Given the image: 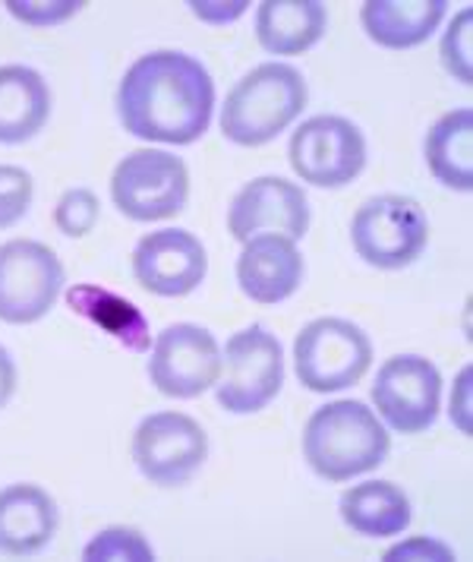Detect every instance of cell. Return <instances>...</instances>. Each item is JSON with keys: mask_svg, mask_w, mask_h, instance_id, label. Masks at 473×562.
<instances>
[{"mask_svg": "<svg viewBox=\"0 0 473 562\" xmlns=\"http://www.w3.org/2000/svg\"><path fill=\"white\" fill-rule=\"evenodd\" d=\"M215 82L196 57L183 52L143 54L121 79L117 114L126 133L187 146L212 124Z\"/></svg>", "mask_w": 473, "mask_h": 562, "instance_id": "cell-1", "label": "cell"}, {"mask_svg": "<svg viewBox=\"0 0 473 562\" xmlns=\"http://www.w3.org/2000/svg\"><path fill=\"white\" fill-rule=\"evenodd\" d=\"M388 449L392 439L373 408L353 398L323 405L303 430V459L328 484L373 471L388 459Z\"/></svg>", "mask_w": 473, "mask_h": 562, "instance_id": "cell-2", "label": "cell"}, {"mask_svg": "<svg viewBox=\"0 0 473 562\" xmlns=\"http://www.w3.org/2000/svg\"><path fill=\"white\" fill-rule=\"evenodd\" d=\"M309 89L300 70L288 64H259L240 79L222 108V133L237 146L272 143L306 108Z\"/></svg>", "mask_w": 473, "mask_h": 562, "instance_id": "cell-3", "label": "cell"}, {"mask_svg": "<svg viewBox=\"0 0 473 562\" xmlns=\"http://www.w3.org/2000/svg\"><path fill=\"white\" fill-rule=\"evenodd\" d=\"M373 363V341L357 323L323 316L294 338V370L309 392H338L360 383Z\"/></svg>", "mask_w": 473, "mask_h": 562, "instance_id": "cell-4", "label": "cell"}, {"mask_svg": "<svg viewBox=\"0 0 473 562\" xmlns=\"http://www.w3.org/2000/svg\"><path fill=\"white\" fill-rule=\"evenodd\" d=\"M350 240L357 256L373 269H404L424 256L429 240L424 205L398 193L373 196L357 209Z\"/></svg>", "mask_w": 473, "mask_h": 562, "instance_id": "cell-5", "label": "cell"}, {"mask_svg": "<svg viewBox=\"0 0 473 562\" xmlns=\"http://www.w3.org/2000/svg\"><path fill=\"white\" fill-rule=\"evenodd\" d=\"M190 196V171L171 153L136 149L114 168L111 200L133 222H158L177 215Z\"/></svg>", "mask_w": 473, "mask_h": 562, "instance_id": "cell-6", "label": "cell"}, {"mask_svg": "<svg viewBox=\"0 0 473 562\" xmlns=\"http://www.w3.org/2000/svg\"><path fill=\"white\" fill-rule=\"evenodd\" d=\"M225 376L218 380V405L230 414L262 411L284 385L281 341L262 326H249L227 338Z\"/></svg>", "mask_w": 473, "mask_h": 562, "instance_id": "cell-7", "label": "cell"}, {"mask_svg": "<svg viewBox=\"0 0 473 562\" xmlns=\"http://www.w3.org/2000/svg\"><path fill=\"white\" fill-rule=\"evenodd\" d=\"M291 168L313 187H348L367 165V139L357 124L338 114H319L303 121L291 136Z\"/></svg>", "mask_w": 473, "mask_h": 562, "instance_id": "cell-8", "label": "cell"}, {"mask_svg": "<svg viewBox=\"0 0 473 562\" xmlns=\"http://www.w3.org/2000/svg\"><path fill=\"white\" fill-rule=\"evenodd\" d=\"M133 459L155 486H180L209 459V434L190 414H149L133 434Z\"/></svg>", "mask_w": 473, "mask_h": 562, "instance_id": "cell-9", "label": "cell"}, {"mask_svg": "<svg viewBox=\"0 0 473 562\" xmlns=\"http://www.w3.org/2000/svg\"><path fill=\"white\" fill-rule=\"evenodd\" d=\"M64 288V266L38 240H10L0 247V319L25 326L42 319Z\"/></svg>", "mask_w": 473, "mask_h": 562, "instance_id": "cell-10", "label": "cell"}, {"mask_svg": "<svg viewBox=\"0 0 473 562\" xmlns=\"http://www.w3.org/2000/svg\"><path fill=\"white\" fill-rule=\"evenodd\" d=\"M222 348L215 335L193 323H177L158 333L151 345L149 380L161 395L196 398L222 380Z\"/></svg>", "mask_w": 473, "mask_h": 562, "instance_id": "cell-11", "label": "cell"}, {"mask_svg": "<svg viewBox=\"0 0 473 562\" xmlns=\"http://www.w3.org/2000/svg\"><path fill=\"white\" fill-rule=\"evenodd\" d=\"M442 376L439 367L420 355H398L382 363L373 383V405L382 420L404 436L424 434L439 417Z\"/></svg>", "mask_w": 473, "mask_h": 562, "instance_id": "cell-12", "label": "cell"}, {"mask_svg": "<svg viewBox=\"0 0 473 562\" xmlns=\"http://www.w3.org/2000/svg\"><path fill=\"white\" fill-rule=\"evenodd\" d=\"M205 272L209 256L200 237L190 231H151L133 250V276L158 297H183L196 291Z\"/></svg>", "mask_w": 473, "mask_h": 562, "instance_id": "cell-13", "label": "cell"}, {"mask_svg": "<svg viewBox=\"0 0 473 562\" xmlns=\"http://www.w3.org/2000/svg\"><path fill=\"white\" fill-rule=\"evenodd\" d=\"M227 231L244 244L256 234H281L300 240L309 231L306 193L284 178L249 180L230 203Z\"/></svg>", "mask_w": 473, "mask_h": 562, "instance_id": "cell-14", "label": "cell"}, {"mask_svg": "<svg viewBox=\"0 0 473 562\" xmlns=\"http://www.w3.org/2000/svg\"><path fill=\"white\" fill-rule=\"evenodd\" d=\"M240 291L256 304H281L288 301L303 281V256L291 237L281 234H256L244 244L237 259Z\"/></svg>", "mask_w": 473, "mask_h": 562, "instance_id": "cell-15", "label": "cell"}, {"mask_svg": "<svg viewBox=\"0 0 473 562\" xmlns=\"http://www.w3.org/2000/svg\"><path fill=\"white\" fill-rule=\"evenodd\" d=\"M57 531V503L42 486L13 484L0 490V553H38Z\"/></svg>", "mask_w": 473, "mask_h": 562, "instance_id": "cell-16", "label": "cell"}, {"mask_svg": "<svg viewBox=\"0 0 473 562\" xmlns=\"http://www.w3.org/2000/svg\"><path fill=\"white\" fill-rule=\"evenodd\" d=\"M446 0H367L360 23L382 48H414L446 20Z\"/></svg>", "mask_w": 473, "mask_h": 562, "instance_id": "cell-17", "label": "cell"}, {"mask_svg": "<svg viewBox=\"0 0 473 562\" xmlns=\"http://www.w3.org/2000/svg\"><path fill=\"white\" fill-rule=\"evenodd\" d=\"M50 89L23 64L0 67V143H25L48 124Z\"/></svg>", "mask_w": 473, "mask_h": 562, "instance_id": "cell-18", "label": "cell"}, {"mask_svg": "<svg viewBox=\"0 0 473 562\" xmlns=\"http://www.w3.org/2000/svg\"><path fill=\"white\" fill-rule=\"evenodd\" d=\"M328 10L319 0H262L256 35L269 54H303L323 38Z\"/></svg>", "mask_w": 473, "mask_h": 562, "instance_id": "cell-19", "label": "cell"}, {"mask_svg": "<svg viewBox=\"0 0 473 562\" xmlns=\"http://www.w3.org/2000/svg\"><path fill=\"white\" fill-rule=\"evenodd\" d=\"M338 509L350 531L363 537L404 535L414 518L407 493L392 481H367L350 486L345 490Z\"/></svg>", "mask_w": 473, "mask_h": 562, "instance_id": "cell-20", "label": "cell"}, {"mask_svg": "<svg viewBox=\"0 0 473 562\" xmlns=\"http://www.w3.org/2000/svg\"><path fill=\"white\" fill-rule=\"evenodd\" d=\"M67 307L86 316L89 323H95L101 333H108L111 338H117L126 351H149L151 333L146 316L139 313L136 304H129L126 297L99 288V284H74L67 291Z\"/></svg>", "mask_w": 473, "mask_h": 562, "instance_id": "cell-21", "label": "cell"}, {"mask_svg": "<svg viewBox=\"0 0 473 562\" xmlns=\"http://www.w3.org/2000/svg\"><path fill=\"white\" fill-rule=\"evenodd\" d=\"M473 111L454 108L442 114L426 136V165L432 178L451 190L473 187Z\"/></svg>", "mask_w": 473, "mask_h": 562, "instance_id": "cell-22", "label": "cell"}, {"mask_svg": "<svg viewBox=\"0 0 473 562\" xmlns=\"http://www.w3.org/2000/svg\"><path fill=\"white\" fill-rule=\"evenodd\" d=\"M82 560H136V562H151L155 560V550L151 543L143 537V531L136 528H126V525H114V528H104L101 535H95L86 550H82Z\"/></svg>", "mask_w": 473, "mask_h": 562, "instance_id": "cell-23", "label": "cell"}, {"mask_svg": "<svg viewBox=\"0 0 473 562\" xmlns=\"http://www.w3.org/2000/svg\"><path fill=\"white\" fill-rule=\"evenodd\" d=\"M473 13L471 7H464L454 20L449 32L442 38V67L449 70L451 79L458 82H471L473 79Z\"/></svg>", "mask_w": 473, "mask_h": 562, "instance_id": "cell-24", "label": "cell"}, {"mask_svg": "<svg viewBox=\"0 0 473 562\" xmlns=\"http://www.w3.org/2000/svg\"><path fill=\"white\" fill-rule=\"evenodd\" d=\"M99 196L92 190H86V187H74L57 200L54 222L67 237H86L89 231L99 225Z\"/></svg>", "mask_w": 473, "mask_h": 562, "instance_id": "cell-25", "label": "cell"}, {"mask_svg": "<svg viewBox=\"0 0 473 562\" xmlns=\"http://www.w3.org/2000/svg\"><path fill=\"white\" fill-rule=\"evenodd\" d=\"M35 183L25 168L16 165H0V228H10L23 218L32 205Z\"/></svg>", "mask_w": 473, "mask_h": 562, "instance_id": "cell-26", "label": "cell"}, {"mask_svg": "<svg viewBox=\"0 0 473 562\" xmlns=\"http://www.w3.org/2000/svg\"><path fill=\"white\" fill-rule=\"evenodd\" d=\"M7 10L25 26H57L82 10L79 0H7Z\"/></svg>", "mask_w": 473, "mask_h": 562, "instance_id": "cell-27", "label": "cell"}, {"mask_svg": "<svg viewBox=\"0 0 473 562\" xmlns=\"http://www.w3.org/2000/svg\"><path fill=\"white\" fill-rule=\"evenodd\" d=\"M385 562H404V560H439L451 562L454 553L451 547H446L442 540H432V537H410V540H401L392 550H385Z\"/></svg>", "mask_w": 473, "mask_h": 562, "instance_id": "cell-28", "label": "cell"}, {"mask_svg": "<svg viewBox=\"0 0 473 562\" xmlns=\"http://www.w3.org/2000/svg\"><path fill=\"white\" fill-rule=\"evenodd\" d=\"M190 10L202 23H230L247 13V0H190Z\"/></svg>", "mask_w": 473, "mask_h": 562, "instance_id": "cell-29", "label": "cell"}, {"mask_svg": "<svg viewBox=\"0 0 473 562\" xmlns=\"http://www.w3.org/2000/svg\"><path fill=\"white\" fill-rule=\"evenodd\" d=\"M451 420L461 434L471 436V367L461 370L454 395H451Z\"/></svg>", "mask_w": 473, "mask_h": 562, "instance_id": "cell-30", "label": "cell"}, {"mask_svg": "<svg viewBox=\"0 0 473 562\" xmlns=\"http://www.w3.org/2000/svg\"><path fill=\"white\" fill-rule=\"evenodd\" d=\"M13 389H16V363L0 348V408L10 402Z\"/></svg>", "mask_w": 473, "mask_h": 562, "instance_id": "cell-31", "label": "cell"}]
</instances>
